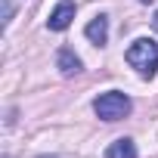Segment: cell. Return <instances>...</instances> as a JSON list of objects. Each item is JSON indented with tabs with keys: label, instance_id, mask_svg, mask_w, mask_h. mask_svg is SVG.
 I'll use <instances>...</instances> for the list:
<instances>
[{
	"label": "cell",
	"instance_id": "7a4b0ae2",
	"mask_svg": "<svg viewBox=\"0 0 158 158\" xmlns=\"http://www.w3.org/2000/svg\"><path fill=\"white\" fill-rule=\"evenodd\" d=\"M130 99L121 93V90H109V93H102V96H96L93 99V112H96V118H102V121H121V118H127L130 115Z\"/></svg>",
	"mask_w": 158,
	"mask_h": 158
},
{
	"label": "cell",
	"instance_id": "ba28073f",
	"mask_svg": "<svg viewBox=\"0 0 158 158\" xmlns=\"http://www.w3.org/2000/svg\"><path fill=\"white\" fill-rule=\"evenodd\" d=\"M152 25H155V31H158V13H155V19H152Z\"/></svg>",
	"mask_w": 158,
	"mask_h": 158
},
{
	"label": "cell",
	"instance_id": "277c9868",
	"mask_svg": "<svg viewBox=\"0 0 158 158\" xmlns=\"http://www.w3.org/2000/svg\"><path fill=\"white\" fill-rule=\"evenodd\" d=\"M84 34H87V40H90V44L102 47V44L109 40V19H106V16L90 19V22H87V28H84Z\"/></svg>",
	"mask_w": 158,
	"mask_h": 158
},
{
	"label": "cell",
	"instance_id": "8992f818",
	"mask_svg": "<svg viewBox=\"0 0 158 158\" xmlns=\"http://www.w3.org/2000/svg\"><path fill=\"white\" fill-rule=\"evenodd\" d=\"M106 158H136V146H133V139H115L109 149H106Z\"/></svg>",
	"mask_w": 158,
	"mask_h": 158
},
{
	"label": "cell",
	"instance_id": "3957f363",
	"mask_svg": "<svg viewBox=\"0 0 158 158\" xmlns=\"http://www.w3.org/2000/svg\"><path fill=\"white\" fill-rule=\"evenodd\" d=\"M71 19H74V0H59V6L47 19V28L50 31H65L71 25Z\"/></svg>",
	"mask_w": 158,
	"mask_h": 158
},
{
	"label": "cell",
	"instance_id": "6da1fadb",
	"mask_svg": "<svg viewBox=\"0 0 158 158\" xmlns=\"http://www.w3.org/2000/svg\"><path fill=\"white\" fill-rule=\"evenodd\" d=\"M127 65L139 71V77H155L158 71V44L152 37H136L127 47Z\"/></svg>",
	"mask_w": 158,
	"mask_h": 158
},
{
	"label": "cell",
	"instance_id": "5b68a950",
	"mask_svg": "<svg viewBox=\"0 0 158 158\" xmlns=\"http://www.w3.org/2000/svg\"><path fill=\"white\" fill-rule=\"evenodd\" d=\"M56 65H59V71L65 74V77H71V74H77L84 65H81V59L74 56V50H68V47H62L59 53H56Z\"/></svg>",
	"mask_w": 158,
	"mask_h": 158
},
{
	"label": "cell",
	"instance_id": "52a82bcc",
	"mask_svg": "<svg viewBox=\"0 0 158 158\" xmlns=\"http://www.w3.org/2000/svg\"><path fill=\"white\" fill-rule=\"evenodd\" d=\"M10 19H13V3L3 0V25H10Z\"/></svg>",
	"mask_w": 158,
	"mask_h": 158
}]
</instances>
